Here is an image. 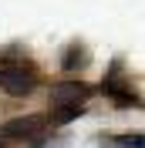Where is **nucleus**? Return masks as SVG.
I'll return each instance as SVG.
<instances>
[{
    "label": "nucleus",
    "instance_id": "6",
    "mask_svg": "<svg viewBox=\"0 0 145 148\" xmlns=\"http://www.w3.org/2000/svg\"><path fill=\"white\" fill-rule=\"evenodd\" d=\"M84 111V104H71V108H54L51 111V121L54 125H68V121H74L78 114Z\"/></svg>",
    "mask_w": 145,
    "mask_h": 148
},
{
    "label": "nucleus",
    "instance_id": "7",
    "mask_svg": "<svg viewBox=\"0 0 145 148\" xmlns=\"http://www.w3.org/2000/svg\"><path fill=\"white\" fill-rule=\"evenodd\" d=\"M105 145H122V148H142V135H115V138H101Z\"/></svg>",
    "mask_w": 145,
    "mask_h": 148
},
{
    "label": "nucleus",
    "instance_id": "3",
    "mask_svg": "<svg viewBox=\"0 0 145 148\" xmlns=\"http://www.w3.org/2000/svg\"><path fill=\"white\" fill-rule=\"evenodd\" d=\"M91 88L84 81H57L51 84V104L54 108H71V104H84Z\"/></svg>",
    "mask_w": 145,
    "mask_h": 148
},
{
    "label": "nucleus",
    "instance_id": "2",
    "mask_svg": "<svg viewBox=\"0 0 145 148\" xmlns=\"http://www.w3.org/2000/svg\"><path fill=\"white\" fill-rule=\"evenodd\" d=\"M34 84H37L34 67H27V64H7V67H0V88H3L7 94H14V98L30 94Z\"/></svg>",
    "mask_w": 145,
    "mask_h": 148
},
{
    "label": "nucleus",
    "instance_id": "4",
    "mask_svg": "<svg viewBox=\"0 0 145 148\" xmlns=\"http://www.w3.org/2000/svg\"><path fill=\"white\" fill-rule=\"evenodd\" d=\"M44 128V118L41 114H27V118H14L3 125V135L7 138H30V135H37V131Z\"/></svg>",
    "mask_w": 145,
    "mask_h": 148
},
{
    "label": "nucleus",
    "instance_id": "1",
    "mask_svg": "<svg viewBox=\"0 0 145 148\" xmlns=\"http://www.w3.org/2000/svg\"><path fill=\"white\" fill-rule=\"evenodd\" d=\"M101 88H105V94H108L115 104H122V108H128V104L138 108V104H142V101H138V94L128 88V74H125V67H122V61L111 64V71L105 74V84H101Z\"/></svg>",
    "mask_w": 145,
    "mask_h": 148
},
{
    "label": "nucleus",
    "instance_id": "8",
    "mask_svg": "<svg viewBox=\"0 0 145 148\" xmlns=\"http://www.w3.org/2000/svg\"><path fill=\"white\" fill-rule=\"evenodd\" d=\"M0 148H3V138H0Z\"/></svg>",
    "mask_w": 145,
    "mask_h": 148
},
{
    "label": "nucleus",
    "instance_id": "5",
    "mask_svg": "<svg viewBox=\"0 0 145 148\" xmlns=\"http://www.w3.org/2000/svg\"><path fill=\"white\" fill-rule=\"evenodd\" d=\"M84 64H88V51H84L81 44H71L68 54H64V61H61V67L64 71H78V67H84Z\"/></svg>",
    "mask_w": 145,
    "mask_h": 148
}]
</instances>
